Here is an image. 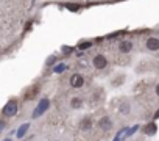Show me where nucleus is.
Returning a JSON list of instances; mask_svg holds the SVG:
<instances>
[{"instance_id":"1","label":"nucleus","mask_w":159,"mask_h":141,"mask_svg":"<svg viewBox=\"0 0 159 141\" xmlns=\"http://www.w3.org/2000/svg\"><path fill=\"white\" fill-rule=\"evenodd\" d=\"M48 107H50L48 99H41V102H39V105H38V108L34 110V113H33V118H38V116H41L42 113H45Z\"/></svg>"},{"instance_id":"2","label":"nucleus","mask_w":159,"mask_h":141,"mask_svg":"<svg viewBox=\"0 0 159 141\" xmlns=\"http://www.w3.org/2000/svg\"><path fill=\"white\" fill-rule=\"evenodd\" d=\"M17 113V102L16 100H10L3 108V115L5 116H14Z\"/></svg>"},{"instance_id":"3","label":"nucleus","mask_w":159,"mask_h":141,"mask_svg":"<svg viewBox=\"0 0 159 141\" xmlns=\"http://www.w3.org/2000/svg\"><path fill=\"white\" fill-rule=\"evenodd\" d=\"M83 83H84V78L81 77L80 74H73L70 77V85L73 86V88H81Z\"/></svg>"},{"instance_id":"4","label":"nucleus","mask_w":159,"mask_h":141,"mask_svg":"<svg viewBox=\"0 0 159 141\" xmlns=\"http://www.w3.org/2000/svg\"><path fill=\"white\" fill-rule=\"evenodd\" d=\"M94 66L97 69H103V67L106 66V58H104L103 55H97L94 58Z\"/></svg>"},{"instance_id":"5","label":"nucleus","mask_w":159,"mask_h":141,"mask_svg":"<svg viewBox=\"0 0 159 141\" xmlns=\"http://www.w3.org/2000/svg\"><path fill=\"white\" fill-rule=\"evenodd\" d=\"M98 125H100V129H103V130H109V129L112 127V121L109 119V118L104 116L98 121Z\"/></svg>"},{"instance_id":"6","label":"nucleus","mask_w":159,"mask_h":141,"mask_svg":"<svg viewBox=\"0 0 159 141\" xmlns=\"http://www.w3.org/2000/svg\"><path fill=\"white\" fill-rule=\"evenodd\" d=\"M147 47H148L150 50H158L159 49V39L158 38H150V39L147 41Z\"/></svg>"},{"instance_id":"7","label":"nucleus","mask_w":159,"mask_h":141,"mask_svg":"<svg viewBox=\"0 0 159 141\" xmlns=\"http://www.w3.org/2000/svg\"><path fill=\"white\" fill-rule=\"evenodd\" d=\"M131 49H133V44H131L130 41H123V43L120 44V50L122 52H130Z\"/></svg>"},{"instance_id":"8","label":"nucleus","mask_w":159,"mask_h":141,"mask_svg":"<svg viewBox=\"0 0 159 141\" xmlns=\"http://www.w3.org/2000/svg\"><path fill=\"white\" fill-rule=\"evenodd\" d=\"M145 133H147V135H154V133H156V124L151 122V124L147 125V127H145Z\"/></svg>"},{"instance_id":"9","label":"nucleus","mask_w":159,"mask_h":141,"mask_svg":"<svg viewBox=\"0 0 159 141\" xmlns=\"http://www.w3.org/2000/svg\"><path fill=\"white\" fill-rule=\"evenodd\" d=\"M91 125H92V122H91V119H83L81 121V124H80V129L81 130H87V129H91Z\"/></svg>"},{"instance_id":"10","label":"nucleus","mask_w":159,"mask_h":141,"mask_svg":"<svg viewBox=\"0 0 159 141\" xmlns=\"http://www.w3.org/2000/svg\"><path fill=\"white\" fill-rule=\"evenodd\" d=\"M28 127H30L28 124H22L20 127H19V130H17V136H19V138H22V136L25 135V132L28 130Z\"/></svg>"},{"instance_id":"11","label":"nucleus","mask_w":159,"mask_h":141,"mask_svg":"<svg viewBox=\"0 0 159 141\" xmlns=\"http://www.w3.org/2000/svg\"><path fill=\"white\" fill-rule=\"evenodd\" d=\"M81 104H83V100H81L80 97H75V99H72V102H70V105L73 107V108H80Z\"/></svg>"},{"instance_id":"12","label":"nucleus","mask_w":159,"mask_h":141,"mask_svg":"<svg viewBox=\"0 0 159 141\" xmlns=\"http://www.w3.org/2000/svg\"><path fill=\"white\" fill-rule=\"evenodd\" d=\"M36 91H38V86H33L31 91H28V93L25 94V97H27V99H33V97H34V93H36Z\"/></svg>"},{"instance_id":"13","label":"nucleus","mask_w":159,"mask_h":141,"mask_svg":"<svg viewBox=\"0 0 159 141\" xmlns=\"http://www.w3.org/2000/svg\"><path fill=\"white\" fill-rule=\"evenodd\" d=\"M91 43H89V41H83V43H80V45H78V47L81 49V50H84V49H89V47H91Z\"/></svg>"},{"instance_id":"14","label":"nucleus","mask_w":159,"mask_h":141,"mask_svg":"<svg viewBox=\"0 0 159 141\" xmlns=\"http://www.w3.org/2000/svg\"><path fill=\"white\" fill-rule=\"evenodd\" d=\"M64 71H66V64H58L55 67V72H58V74H59V72H64Z\"/></svg>"},{"instance_id":"15","label":"nucleus","mask_w":159,"mask_h":141,"mask_svg":"<svg viewBox=\"0 0 159 141\" xmlns=\"http://www.w3.org/2000/svg\"><path fill=\"white\" fill-rule=\"evenodd\" d=\"M120 111H122V113H128V111H130V105H128V104H122Z\"/></svg>"},{"instance_id":"16","label":"nucleus","mask_w":159,"mask_h":141,"mask_svg":"<svg viewBox=\"0 0 159 141\" xmlns=\"http://www.w3.org/2000/svg\"><path fill=\"white\" fill-rule=\"evenodd\" d=\"M67 8L70 11H76V10H78V5H67Z\"/></svg>"},{"instance_id":"17","label":"nucleus","mask_w":159,"mask_h":141,"mask_svg":"<svg viewBox=\"0 0 159 141\" xmlns=\"http://www.w3.org/2000/svg\"><path fill=\"white\" fill-rule=\"evenodd\" d=\"M136 130H137V125H136V127H133V129H131V130H130V133H128V135H133V133H134Z\"/></svg>"},{"instance_id":"18","label":"nucleus","mask_w":159,"mask_h":141,"mask_svg":"<svg viewBox=\"0 0 159 141\" xmlns=\"http://www.w3.org/2000/svg\"><path fill=\"white\" fill-rule=\"evenodd\" d=\"M156 94H158V96H159V85L156 86Z\"/></svg>"},{"instance_id":"19","label":"nucleus","mask_w":159,"mask_h":141,"mask_svg":"<svg viewBox=\"0 0 159 141\" xmlns=\"http://www.w3.org/2000/svg\"><path fill=\"white\" fill-rule=\"evenodd\" d=\"M154 118H159V110L156 111V115H154Z\"/></svg>"},{"instance_id":"20","label":"nucleus","mask_w":159,"mask_h":141,"mask_svg":"<svg viewBox=\"0 0 159 141\" xmlns=\"http://www.w3.org/2000/svg\"><path fill=\"white\" fill-rule=\"evenodd\" d=\"M3 141H11V140H3Z\"/></svg>"}]
</instances>
